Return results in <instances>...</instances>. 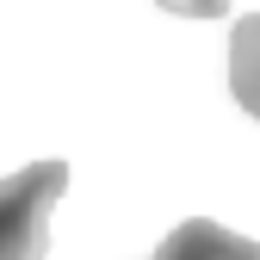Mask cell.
I'll list each match as a JSON object with an SVG mask.
<instances>
[{
	"label": "cell",
	"mask_w": 260,
	"mask_h": 260,
	"mask_svg": "<svg viewBox=\"0 0 260 260\" xmlns=\"http://www.w3.org/2000/svg\"><path fill=\"white\" fill-rule=\"evenodd\" d=\"M69 192V161H31L0 180V260H44L50 211Z\"/></svg>",
	"instance_id": "obj_1"
},
{
	"label": "cell",
	"mask_w": 260,
	"mask_h": 260,
	"mask_svg": "<svg viewBox=\"0 0 260 260\" xmlns=\"http://www.w3.org/2000/svg\"><path fill=\"white\" fill-rule=\"evenodd\" d=\"M149 260H260V242L223 230V223H211V217H186L180 230H168V242H161Z\"/></svg>",
	"instance_id": "obj_2"
},
{
	"label": "cell",
	"mask_w": 260,
	"mask_h": 260,
	"mask_svg": "<svg viewBox=\"0 0 260 260\" xmlns=\"http://www.w3.org/2000/svg\"><path fill=\"white\" fill-rule=\"evenodd\" d=\"M230 93L248 118H260V13L236 19L230 31Z\"/></svg>",
	"instance_id": "obj_3"
},
{
	"label": "cell",
	"mask_w": 260,
	"mask_h": 260,
	"mask_svg": "<svg viewBox=\"0 0 260 260\" xmlns=\"http://www.w3.org/2000/svg\"><path fill=\"white\" fill-rule=\"evenodd\" d=\"M168 13H180V19H223L230 13V0H161Z\"/></svg>",
	"instance_id": "obj_4"
}]
</instances>
